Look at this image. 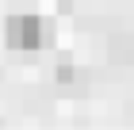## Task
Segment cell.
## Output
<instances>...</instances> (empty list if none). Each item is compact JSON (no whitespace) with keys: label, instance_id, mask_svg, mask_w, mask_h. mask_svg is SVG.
<instances>
[{"label":"cell","instance_id":"obj_1","mask_svg":"<svg viewBox=\"0 0 134 130\" xmlns=\"http://www.w3.org/2000/svg\"><path fill=\"white\" fill-rule=\"evenodd\" d=\"M4 35H8L12 50H38L42 46V23L35 15H12L8 27H4Z\"/></svg>","mask_w":134,"mask_h":130},{"label":"cell","instance_id":"obj_2","mask_svg":"<svg viewBox=\"0 0 134 130\" xmlns=\"http://www.w3.org/2000/svg\"><path fill=\"white\" fill-rule=\"evenodd\" d=\"M111 61H134V38H115L111 42Z\"/></svg>","mask_w":134,"mask_h":130}]
</instances>
